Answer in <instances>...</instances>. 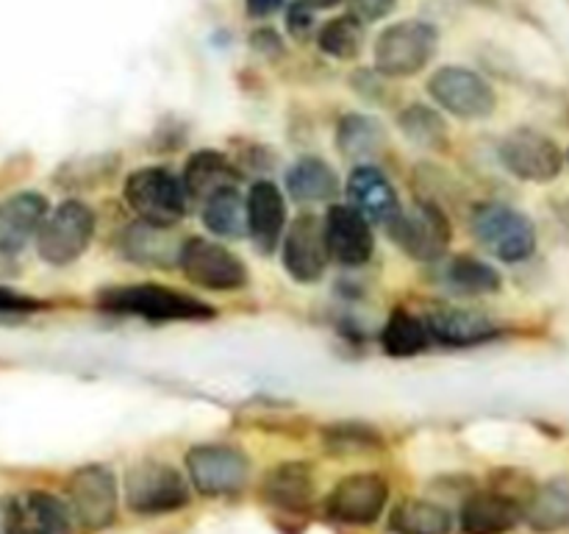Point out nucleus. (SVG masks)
<instances>
[{
  "instance_id": "obj_1",
  "label": "nucleus",
  "mask_w": 569,
  "mask_h": 534,
  "mask_svg": "<svg viewBox=\"0 0 569 534\" xmlns=\"http://www.w3.org/2000/svg\"><path fill=\"white\" fill-rule=\"evenodd\" d=\"M98 306L109 315L142 317L153 323H194L211 320L217 309L194 295L178 293L164 284H126L98 293Z\"/></svg>"
},
{
  "instance_id": "obj_2",
  "label": "nucleus",
  "mask_w": 569,
  "mask_h": 534,
  "mask_svg": "<svg viewBox=\"0 0 569 534\" xmlns=\"http://www.w3.org/2000/svg\"><path fill=\"white\" fill-rule=\"evenodd\" d=\"M126 204L137 211L139 220L150 226L172 228L187 215L189 192L183 178L167 167H139L126 178Z\"/></svg>"
},
{
  "instance_id": "obj_3",
  "label": "nucleus",
  "mask_w": 569,
  "mask_h": 534,
  "mask_svg": "<svg viewBox=\"0 0 569 534\" xmlns=\"http://www.w3.org/2000/svg\"><path fill=\"white\" fill-rule=\"evenodd\" d=\"M472 237L500 261H526L537 250V226L531 217L506 204H478L470 217Z\"/></svg>"
},
{
  "instance_id": "obj_4",
  "label": "nucleus",
  "mask_w": 569,
  "mask_h": 534,
  "mask_svg": "<svg viewBox=\"0 0 569 534\" xmlns=\"http://www.w3.org/2000/svg\"><path fill=\"white\" fill-rule=\"evenodd\" d=\"M439 31L431 22L403 20L383 28L376 39V70L389 78L420 72L437 53Z\"/></svg>"
},
{
  "instance_id": "obj_5",
  "label": "nucleus",
  "mask_w": 569,
  "mask_h": 534,
  "mask_svg": "<svg viewBox=\"0 0 569 534\" xmlns=\"http://www.w3.org/2000/svg\"><path fill=\"white\" fill-rule=\"evenodd\" d=\"M178 270L194 284V287L211 289V293H233L248 284V267L226 245L206 237H189L181 245Z\"/></svg>"
},
{
  "instance_id": "obj_6",
  "label": "nucleus",
  "mask_w": 569,
  "mask_h": 534,
  "mask_svg": "<svg viewBox=\"0 0 569 534\" xmlns=\"http://www.w3.org/2000/svg\"><path fill=\"white\" fill-rule=\"evenodd\" d=\"M94 237V211L83 200H64L44 220L37 250L48 265L64 267L89 248Z\"/></svg>"
},
{
  "instance_id": "obj_7",
  "label": "nucleus",
  "mask_w": 569,
  "mask_h": 534,
  "mask_svg": "<svg viewBox=\"0 0 569 534\" xmlns=\"http://www.w3.org/2000/svg\"><path fill=\"white\" fill-rule=\"evenodd\" d=\"M126 504L137 515H167L189 504V487L167 462H139L126 478Z\"/></svg>"
},
{
  "instance_id": "obj_8",
  "label": "nucleus",
  "mask_w": 569,
  "mask_h": 534,
  "mask_svg": "<svg viewBox=\"0 0 569 534\" xmlns=\"http://www.w3.org/2000/svg\"><path fill=\"white\" fill-rule=\"evenodd\" d=\"M428 92L450 115L461 120H481L498 109V92L487 78L467 67H442L428 81Z\"/></svg>"
},
{
  "instance_id": "obj_9",
  "label": "nucleus",
  "mask_w": 569,
  "mask_h": 534,
  "mask_svg": "<svg viewBox=\"0 0 569 534\" xmlns=\"http://www.w3.org/2000/svg\"><path fill=\"white\" fill-rule=\"evenodd\" d=\"M389 237L400 250L417 261H439L448 254L450 231L448 215L437 204H417L415 209L400 211L389 222Z\"/></svg>"
},
{
  "instance_id": "obj_10",
  "label": "nucleus",
  "mask_w": 569,
  "mask_h": 534,
  "mask_svg": "<svg viewBox=\"0 0 569 534\" xmlns=\"http://www.w3.org/2000/svg\"><path fill=\"white\" fill-rule=\"evenodd\" d=\"M70 512L83 528L100 532L117 517V478L106 465H83L67 482Z\"/></svg>"
},
{
  "instance_id": "obj_11",
  "label": "nucleus",
  "mask_w": 569,
  "mask_h": 534,
  "mask_svg": "<svg viewBox=\"0 0 569 534\" xmlns=\"http://www.w3.org/2000/svg\"><path fill=\"white\" fill-rule=\"evenodd\" d=\"M192 487L206 498L237 493L250 476V459L233 445H194L187 454Z\"/></svg>"
},
{
  "instance_id": "obj_12",
  "label": "nucleus",
  "mask_w": 569,
  "mask_h": 534,
  "mask_svg": "<svg viewBox=\"0 0 569 534\" xmlns=\"http://www.w3.org/2000/svg\"><path fill=\"white\" fill-rule=\"evenodd\" d=\"M498 154L511 176L533 184H548L559 178L567 159L553 139L533 128H517L509 137H503Z\"/></svg>"
},
{
  "instance_id": "obj_13",
  "label": "nucleus",
  "mask_w": 569,
  "mask_h": 534,
  "mask_svg": "<svg viewBox=\"0 0 569 534\" xmlns=\"http://www.w3.org/2000/svg\"><path fill=\"white\" fill-rule=\"evenodd\" d=\"M281 259L289 276L300 284H315L326 276L331 250L326 243V222L315 215H300L289 222L283 237Z\"/></svg>"
},
{
  "instance_id": "obj_14",
  "label": "nucleus",
  "mask_w": 569,
  "mask_h": 534,
  "mask_svg": "<svg viewBox=\"0 0 569 534\" xmlns=\"http://www.w3.org/2000/svg\"><path fill=\"white\" fill-rule=\"evenodd\" d=\"M387 498L389 487L381 476H376V473H353V476L342 478L331 490L326 501V512L328 517L339 523L367 526V523H376L381 517Z\"/></svg>"
},
{
  "instance_id": "obj_15",
  "label": "nucleus",
  "mask_w": 569,
  "mask_h": 534,
  "mask_svg": "<svg viewBox=\"0 0 569 534\" xmlns=\"http://www.w3.org/2000/svg\"><path fill=\"white\" fill-rule=\"evenodd\" d=\"M3 534H72L70 510L42 490L20 493L6 501Z\"/></svg>"
},
{
  "instance_id": "obj_16",
  "label": "nucleus",
  "mask_w": 569,
  "mask_h": 534,
  "mask_svg": "<svg viewBox=\"0 0 569 534\" xmlns=\"http://www.w3.org/2000/svg\"><path fill=\"white\" fill-rule=\"evenodd\" d=\"M326 243L331 250V259H337L345 267L367 265L376 248L372 239L370 220L353 206L333 204L326 215Z\"/></svg>"
},
{
  "instance_id": "obj_17",
  "label": "nucleus",
  "mask_w": 569,
  "mask_h": 534,
  "mask_svg": "<svg viewBox=\"0 0 569 534\" xmlns=\"http://www.w3.org/2000/svg\"><path fill=\"white\" fill-rule=\"evenodd\" d=\"M48 220V200L39 192H17L0 206V254L17 256L39 237Z\"/></svg>"
},
{
  "instance_id": "obj_18",
  "label": "nucleus",
  "mask_w": 569,
  "mask_h": 534,
  "mask_svg": "<svg viewBox=\"0 0 569 534\" xmlns=\"http://www.w3.org/2000/svg\"><path fill=\"white\" fill-rule=\"evenodd\" d=\"M287 228V200L272 181H256L248 192V234L261 254L281 245Z\"/></svg>"
},
{
  "instance_id": "obj_19",
  "label": "nucleus",
  "mask_w": 569,
  "mask_h": 534,
  "mask_svg": "<svg viewBox=\"0 0 569 534\" xmlns=\"http://www.w3.org/2000/svg\"><path fill=\"white\" fill-rule=\"evenodd\" d=\"M348 200L370 222H392L400 215L398 189L378 167L361 165L348 178Z\"/></svg>"
},
{
  "instance_id": "obj_20",
  "label": "nucleus",
  "mask_w": 569,
  "mask_h": 534,
  "mask_svg": "<svg viewBox=\"0 0 569 534\" xmlns=\"http://www.w3.org/2000/svg\"><path fill=\"white\" fill-rule=\"evenodd\" d=\"M431 339L448 345V348H472V345L489 343L500 334V326L476 309H433L426 317Z\"/></svg>"
},
{
  "instance_id": "obj_21",
  "label": "nucleus",
  "mask_w": 569,
  "mask_h": 534,
  "mask_svg": "<svg viewBox=\"0 0 569 534\" xmlns=\"http://www.w3.org/2000/svg\"><path fill=\"white\" fill-rule=\"evenodd\" d=\"M261 498L281 512H303L315 498V473L306 462H281L261 482Z\"/></svg>"
},
{
  "instance_id": "obj_22",
  "label": "nucleus",
  "mask_w": 569,
  "mask_h": 534,
  "mask_svg": "<svg viewBox=\"0 0 569 534\" xmlns=\"http://www.w3.org/2000/svg\"><path fill=\"white\" fill-rule=\"evenodd\" d=\"M522 506L509 495L481 493L461 506V532L465 534H506L520 523Z\"/></svg>"
},
{
  "instance_id": "obj_23",
  "label": "nucleus",
  "mask_w": 569,
  "mask_h": 534,
  "mask_svg": "<svg viewBox=\"0 0 569 534\" xmlns=\"http://www.w3.org/2000/svg\"><path fill=\"white\" fill-rule=\"evenodd\" d=\"M122 250L137 265L159 267V270H172L178 265V256H181V245L170 237V228L150 226L144 220L126 228V234H122Z\"/></svg>"
},
{
  "instance_id": "obj_24",
  "label": "nucleus",
  "mask_w": 569,
  "mask_h": 534,
  "mask_svg": "<svg viewBox=\"0 0 569 534\" xmlns=\"http://www.w3.org/2000/svg\"><path fill=\"white\" fill-rule=\"evenodd\" d=\"M237 181L239 170L220 150H198V154L189 156L187 167H183V187H187L189 198L200 200V204L220 189L237 187Z\"/></svg>"
},
{
  "instance_id": "obj_25",
  "label": "nucleus",
  "mask_w": 569,
  "mask_h": 534,
  "mask_svg": "<svg viewBox=\"0 0 569 534\" xmlns=\"http://www.w3.org/2000/svg\"><path fill=\"white\" fill-rule=\"evenodd\" d=\"M287 192L298 204H328L339 192L337 170L320 156H303L287 170Z\"/></svg>"
},
{
  "instance_id": "obj_26",
  "label": "nucleus",
  "mask_w": 569,
  "mask_h": 534,
  "mask_svg": "<svg viewBox=\"0 0 569 534\" xmlns=\"http://www.w3.org/2000/svg\"><path fill=\"white\" fill-rule=\"evenodd\" d=\"M337 148L348 159H367L387 148V128L372 115H345L337 126Z\"/></svg>"
},
{
  "instance_id": "obj_27",
  "label": "nucleus",
  "mask_w": 569,
  "mask_h": 534,
  "mask_svg": "<svg viewBox=\"0 0 569 534\" xmlns=\"http://www.w3.org/2000/svg\"><path fill=\"white\" fill-rule=\"evenodd\" d=\"M442 284L450 293L476 298V295L498 293L503 287V278H500V273L495 267L476 259V256H456V259H450L442 267Z\"/></svg>"
},
{
  "instance_id": "obj_28",
  "label": "nucleus",
  "mask_w": 569,
  "mask_h": 534,
  "mask_svg": "<svg viewBox=\"0 0 569 534\" xmlns=\"http://www.w3.org/2000/svg\"><path fill=\"white\" fill-rule=\"evenodd\" d=\"M200 206H203L200 215H203L206 228L217 237L233 239L248 231V198H242L237 187L220 189Z\"/></svg>"
},
{
  "instance_id": "obj_29",
  "label": "nucleus",
  "mask_w": 569,
  "mask_h": 534,
  "mask_svg": "<svg viewBox=\"0 0 569 534\" xmlns=\"http://www.w3.org/2000/svg\"><path fill=\"white\" fill-rule=\"evenodd\" d=\"M428 343H431L428 323L406 309H395L381 332V348L392 359H409V356L422 354L428 348Z\"/></svg>"
},
{
  "instance_id": "obj_30",
  "label": "nucleus",
  "mask_w": 569,
  "mask_h": 534,
  "mask_svg": "<svg viewBox=\"0 0 569 534\" xmlns=\"http://www.w3.org/2000/svg\"><path fill=\"white\" fill-rule=\"evenodd\" d=\"M392 528L398 534H450L453 532V521L445 506L431 504V501L409 498L403 504L395 506L392 512Z\"/></svg>"
},
{
  "instance_id": "obj_31",
  "label": "nucleus",
  "mask_w": 569,
  "mask_h": 534,
  "mask_svg": "<svg viewBox=\"0 0 569 534\" xmlns=\"http://www.w3.org/2000/svg\"><path fill=\"white\" fill-rule=\"evenodd\" d=\"M528 523L537 532H556L569 523V478H553L533 493L526 510Z\"/></svg>"
},
{
  "instance_id": "obj_32",
  "label": "nucleus",
  "mask_w": 569,
  "mask_h": 534,
  "mask_svg": "<svg viewBox=\"0 0 569 534\" xmlns=\"http://www.w3.org/2000/svg\"><path fill=\"white\" fill-rule=\"evenodd\" d=\"M361 48H365V22L356 14L337 17L322 26L320 50L326 56L350 61L361 53Z\"/></svg>"
},
{
  "instance_id": "obj_33",
  "label": "nucleus",
  "mask_w": 569,
  "mask_h": 534,
  "mask_svg": "<svg viewBox=\"0 0 569 534\" xmlns=\"http://www.w3.org/2000/svg\"><path fill=\"white\" fill-rule=\"evenodd\" d=\"M398 122L403 128L406 139H411L420 148H442L448 142V122L431 106L411 103L409 109L400 111Z\"/></svg>"
},
{
  "instance_id": "obj_34",
  "label": "nucleus",
  "mask_w": 569,
  "mask_h": 534,
  "mask_svg": "<svg viewBox=\"0 0 569 534\" xmlns=\"http://www.w3.org/2000/svg\"><path fill=\"white\" fill-rule=\"evenodd\" d=\"M322 439H326V448L337 454H359V451H376L383 445L381 434L365 423H337L326 428Z\"/></svg>"
},
{
  "instance_id": "obj_35",
  "label": "nucleus",
  "mask_w": 569,
  "mask_h": 534,
  "mask_svg": "<svg viewBox=\"0 0 569 534\" xmlns=\"http://www.w3.org/2000/svg\"><path fill=\"white\" fill-rule=\"evenodd\" d=\"M44 300L33 298V295L17 293V289L0 287V315H33V312L44 309Z\"/></svg>"
},
{
  "instance_id": "obj_36",
  "label": "nucleus",
  "mask_w": 569,
  "mask_h": 534,
  "mask_svg": "<svg viewBox=\"0 0 569 534\" xmlns=\"http://www.w3.org/2000/svg\"><path fill=\"white\" fill-rule=\"evenodd\" d=\"M287 28L295 39H309L311 28H315V14H311V6L303 0H292L287 9Z\"/></svg>"
},
{
  "instance_id": "obj_37",
  "label": "nucleus",
  "mask_w": 569,
  "mask_h": 534,
  "mask_svg": "<svg viewBox=\"0 0 569 534\" xmlns=\"http://www.w3.org/2000/svg\"><path fill=\"white\" fill-rule=\"evenodd\" d=\"M398 0H350V14L359 17L361 22L383 20L395 9Z\"/></svg>"
},
{
  "instance_id": "obj_38",
  "label": "nucleus",
  "mask_w": 569,
  "mask_h": 534,
  "mask_svg": "<svg viewBox=\"0 0 569 534\" xmlns=\"http://www.w3.org/2000/svg\"><path fill=\"white\" fill-rule=\"evenodd\" d=\"M250 44H253V48L264 56H278L283 50L281 39H278V33L270 31V28H261V31H256L253 37H250Z\"/></svg>"
},
{
  "instance_id": "obj_39",
  "label": "nucleus",
  "mask_w": 569,
  "mask_h": 534,
  "mask_svg": "<svg viewBox=\"0 0 569 534\" xmlns=\"http://www.w3.org/2000/svg\"><path fill=\"white\" fill-rule=\"evenodd\" d=\"M283 6V0H244V9H248L250 17L256 20H267L270 14H276Z\"/></svg>"
},
{
  "instance_id": "obj_40",
  "label": "nucleus",
  "mask_w": 569,
  "mask_h": 534,
  "mask_svg": "<svg viewBox=\"0 0 569 534\" xmlns=\"http://www.w3.org/2000/svg\"><path fill=\"white\" fill-rule=\"evenodd\" d=\"M303 3H309L311 9H331V6L342 3V0H303Z\"/></svg>"
},
{
  "instance_id": "obj_41",
  "label": "nucleus",
  "mask_w": 569,
  "mask_h": 534,
  "mask_svg": "<svg viewBox=\"0 0 569 534\" xmlns=\"http://www.w3.org/2000/svg\"><path fill=\"white\" fill-rule=\"evenodd\" d=\"M567 161H569V150H567Z\"/></svg>"
}]
</instances>
